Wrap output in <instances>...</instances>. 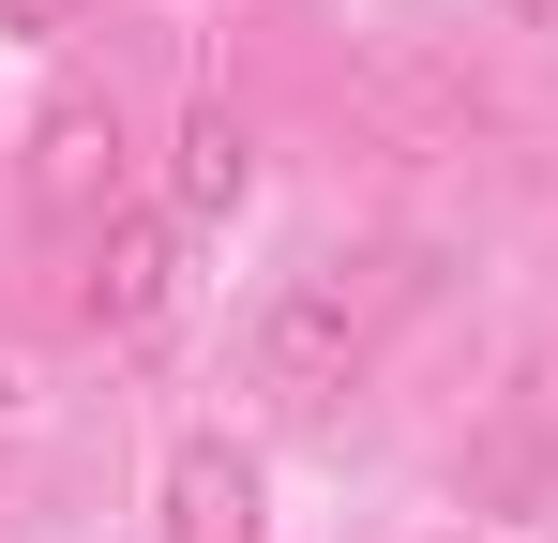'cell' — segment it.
Returning <instances> with one entry per match:
<instances>
[{
	"mask_svg": "<svg viewBox=\"0 0 558 543\" xmlns=\"http://www.w3.org/2000/svg\"><path fill=\"white\" fill-rule=\"evenodd\" d=\"M423 302V272L408 257H302L257 302V333H242V377L272 393V408H332V393H363L377 348H392V317Z\"/></svg>",
	"mask_w": 558,
	"mask_h": 543,
	"instance_id": "obj_1",
	"label": "cell"
},
{
	"mask_svg": "<svg viewBox=\"0 0 558 543\" xmlns=\"http://www.w3.org/2000/svg\"><path fill=\"white\" fill-rule=\"evenodd\" d=\"M151 543H272V468H257V438H227V423L167 438V468H151Z\"/></svg>",
	"mask_w": 558,
	"mask_h": 543,
	"instance_id": "obj_2",
	"label": "cell"
},
{
	"mask_svg": "<svg viewBox=\"0 0 558 543\" xmlns=\"http://www.w3.org/2000/svg\"><path fill=\"white\" fill-rule=\"evenodd\" d=\"M167 287H182V227H167V212H106L92 242H76V333L136 348V333L167 317Z\"/></svg>",
	"mask_w": 558,
	"mask_h": 543,
	"instance_id": "obj_3",
	"label": "cell"
},
{
	"mask_svg": "<svg viewBox=\"0 0 558 543\" xmlns=\"http://www.w3.org/2000/svg\"><path fill=\"white\" fill-rule=\"evenodd\" d=\"M31 196H46V227H106V212H121V121H106V90H46Z\"/></svg>",
	"mask_w": 558,
	"mask_h": 543,
	"instance_id": "obj_4",
	"label": "cell"
},
{
	"mask_svg": "<svg viewBox=\"0 0 558 543\" xmlns=\"http://www.w3.org/2000/svg\"><path fill=\"white\" fill-rule=\"evenodd\" d=\"M182 227H227V212H242V196H257V136H242V106H196L182 121Z\"/></svg>",
	"mask_w": 558,
	"mask_h": 543,
	"instance_id": "obj_5",
	"label": "cell"
},
{
	"mask_svg": "<svg viewBox=\"0 0 558 543\" xmlns=\"http://www.w3.org/2000/svg\"><path fill=\"white\" fill-rule=\"evenodd\" d=\"M76 15H92V0H0V31H31V46H46V31H76Z\"/></svg>",
	"mask_w": 558,
	"mask_h": 543,
	"instance_id": "obj_6",
	"label": "cell"
},
{
	"mask_svg": "<svg viewBox=\"0 0 558 543\" xmlns=\"http://www.w3.org/2000/svg\"><path fill=\"white\" fill-rule=\"evenodd\" d=\"M438 543H483V529H438Z\"/></svg>",
	"mask_w": 558,
	"mask_h": 543,
	"instance_id": "obj_7",
	"label": "cell"
}]
</instances>
